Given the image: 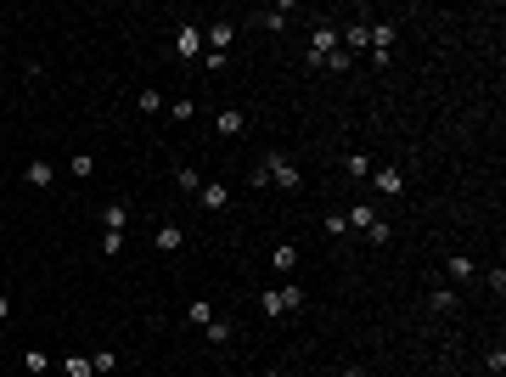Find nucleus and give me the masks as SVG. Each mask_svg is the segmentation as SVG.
Here are the masks:
<instances>
[{"label": "nucleus", "instance_id": "1", "mask_svg": "<svg viewBox=\"0 0 506 377\" xmlns=\"http://www.w3.org/2000/svg\"><path fill=\"white\" fill-rule=\"evenodd\" d=\"M270 180H276L282 192H298V180H304V175H298V163H292L287 152H270V158L253 169V186H270Z\"/></svg>", "mask_w": 506, "mask_h": 377}, {"label": "nucleus", "instance_id": "2", "mask_svg": "<svg viewBox=\"0 0 506 377\" xmlns=\"http://www.w3.org/2000/svg\"><path fill=\"white\" fill-rule=\"evenodd\" d=\"M338 51H343L338 28H332V23H315V34H309V62H315V68H326V62H332Z\"/></svg>", "mask_w": 506, "mask_h": 377}, {"label": "nucleus", "instance_id": "3", "mask_svg": "<svg viewBox=\"0 0 506 377\" xmlns=\"http://www.w3.org/2000/svg\"><path fill=\"white\" fill-rule=\"evenodd\" d=\"M298 304H304V288H265L259 310H265V315H292Z\"/></svg>", "mask_w": 506, "mask_h": 377}, {"label": "nucleus", "instance_id": "4", "mask_svg": "<svg viewBox=\"0 0 506 377\" xmlns=\"http://www.w3.org/2000/svg\"><path fill=\"white\" fill-rule=\"evenodd\" d=\"M175 51H180L186 62H203V28H192V23H180V34H175Z\"/></svg>", "mask_w": 506, "mask_h": 377}, {"label": "nucleus", "instance_id": "5", "mask_svg": "<svg viewBox=\"0 0 506 377\" xmlns=\"http://www.w3.org/2000/svg\"><path fill=\"white\" fill-rule=\"evenodd\" d=\"M338 40H343V51L355 57V51H365V45H371V28H365V23H349V28H338Z\"/></svg>", "mask_w": 506, "mask_h": 377}, {"label": "nucleus", "instance_id": "6", "mask_svg": "<svg viewBox=\"0 0 506 377\" xmlns=\"http://www.w3.org/2000/svg\"><path fill=\"white\" fill-rule=\"evenodd\" d=\"M236 40V23H214V28H203V45H214V57H225V45Z\"/></svg>", "mask_w": 506, "mask_h": 377}, {"label": "nucleus", "instance_id": "7", "mask_svg": "<svg viewBox=\"0 0 506 377\" xmlns=\"http://www.w3.org/2000/svg\"><path fill=\"white\" fill-rule=\"evenodd\" d=\"M248 130V113L242 107H219V136H242Z\"/></svg>", "mask_w": 506, "mask_h": 377}, {"label": "nucleus", "instance_id": "8", "mask_svg": "<svg viewBox=\"0 0 506 377\" xmlns=\"http://www.w3.org/2000/svg\"><path fill=\"white\" fill-rule=\"evenodd\" d=\"M377 192H383V197H400V192H405V175H400L394 163H388V169H377Z\"/></svg>", "mask_w": 506, "mask_h": 377}, {"label": "nucleus", "instance_id": "9", "mask_svg": "<svg viewBox=\"0 0 506 377\" xmlns=\"http://www.w3.org/2000/svg\"><path fill=\"white\" fill-rule=\"evenodd\" d=\"M180 242H186L180 226H158V236H152V248H158V253H180Z\"/></svg>", "mask_w": 506, "mask_h": 377}, {"label": "nucleus", "instance_id": "10", "mask_svg": "<svg viewBox=\"0 0 506 377\" xmlns=\"http://www.w3.org/2000/svg\"><path fill=\"white\" fill-rule=\"evenodd\" d=\"M343 220H349V231H371V226H377V209H371V203H355Z\"/></svg>", "mask_w": 506, "mask_h": 377}, {"label": "nucleus", "instance_id": "11", "mask_svg": "<svg viewBox=\"0 0 506 377\" xmlns=\"http://www.w3.org/2000/svg\"><path fill=\"white\" fill-rule=\"evenodd\" d=\"M197 203H203V209H209V214H219V209H225V203H231V197H225V186H214V180H209V186H203V192H197Z\"/></svg>", "mask_w": 506, "mask_h": 377}, {"label": "nucleus", "instance_id": "12", "mask_svg": "<svg viewBox=\"0 0 506 377\" xmlns=\"http://www.w3.org/2000/svg\"><path fill=\"white\" fill-rule=\"evenodd\" d=\"M270 265H276V271L287 276L292 265H298V248H292V242H276V248H270Z\"/></svg>", "mask_w": 506, "mask_h": 377}, {"label": "nucleus", "instance_id": "13", "mask_svg": "<svg viewBox=\"0 0 506 377\" xmlns=\"http://www.w3.org/2000/svg\"><path fill=\"white\" fill-rule=\"evenodd\" d=\"M343 169H349L355 180H365V175H371V152H349V163H343Z\"/></svg>", "mask_w": 506, "mask_h": 377}, {"label": "nucleus", "instance_id": "14", "mask_svg": "<svg viewBox=\"0 0 506 377\" xmlns=\"http://www.w3.org/2000/svg\"><path fill=\"white\" fill-rule=\"evenodd\" d=\"M28 186H51V163H45V158L28 163Z\"/></svg>", "mask_w": 506, "mask_h": 377}, {"label": "nucleus", "instance_id": "15", "mask_svg": "<svg viewBox=\"0 0 506 377\" xmlns=\"http://www.w3.org/2000/svg\"><path fill=\"white\" fill-rule=\"evenodd\" d=\"M124 220H130V203H107V231H124Z\"/></svg>", "mask_w": 506, "mask_h": 377}, {"label": "nucleus", "instance_id": "16", "mask_svg": "<svg viewBox=\"0 0 506 377\" xmlns=\"http://www.w3.org/2000/svg\"><path fill=\"white\" fill-rule=\"evenodd\" d=\"M186 315H192L197 327H209V321H214V304H209V299H192V310H186Z\"/></svg>", "mask_w": 506, "mask_h": 377}, {"label": "nucleus", "instance_id": "17", "mask_svg": "<svg viewBox=\"0 0 506 377\" xmlns=\"http://www.w3.org/2000/svg\"><path fill=\"white\" fill-rule=\"evenodd\" d=\"M136 107H141V113H163V96H158V90H152V84H146L141 96H136Z\"/></svg>", "mask_w": 506, "mask_h": 377}, {"label": "nucleus", "instance_id": "18", "mask_svg": "<svg viewBox=\"0 0 506 377\" xmlns=\"http://www.w3.org/2000/svg\"><path fill=\"white\" fill-rule=\"evenodd\" d=\"M253 23H259V28H282V23H287V6H276V11H259Z\"/></svg>", "mask_w": 506, "mask_h": 377}, {"label": "nucleus", "instance_id": "19", "mask_svg": "<svg viewBox=\"0 0 506 377\" xmlns=\"http://www.w3.org/2000/svg\"><path fill=\"white\" fill-rule=\"evenodd\" d=\"M203 338H209V344H231V327H225V321H209Z\"/></svg>", "mask_w": 506, "mask_h": 377}, {"label": "nucleus", "instance_id": "20", "mask_svg": "<svg viewBox=\"0 0 506 377\" xmlns=\"http://www.w3.org/2000/svg\"><path fill=\"white\" fill-rule=\"evenodd\" d=\"M175 180H180V192H203V175H197V169H180Z\"/></svg>", "mask_w": 506, "mask_h": 377}, {"label": "nucleus", "instance_id": "21", "mask_svg": "<svg viewBox=\"0 0 506 377\" xmlns=\"http://www.w3.org/2000/svg\"><path fill=\"white\" fill-rule=\"evenodd\" d=\"M101 253H124V231H101Z\"/></svg>", "mask_w": 506, "mask_h": 377}, {"label": "nucleus", "instance_id": "22", "mask_svg": "<svg viewBox=\"0 0 506 377\" xmlns=\"http://www.w3.org/2000/svg\"><path fill=\"white\" fill-rule=\"evenodd\" d=\"M450 276H456V282H467V276H473V259H467V253H456V259H450Z\"/></svg>", "mask_w": 506, "mask_h": 377}, {"label": "nucleus", "instance_id": "23", "mask_svg": "<svg viewBox=\"0 0 506 377\" xmlns=\"http://www.w3.org/2000/svg\"><path fill=\"white\" fill-rule=\"evenodd\" d=\"M68 169H73V180H90V152H73Z\"/></svg>", "mask_w": 506, "mask_h": 377}, {"label": "nucleus", "instance_id": "24", "mask_svg": "<svg viewBox=\"0 0 506 377\" xmlns=\"http://www.w3.org/2000/svg\"><path fill=\"white\" fill-rule=\"evenodd\" d=\"M434 310H456V288H439V293H434Z\"/></svg>", "mask_w": 506, "mask_h": 377}, {"label": "nucleus", "instance_id": "25", "mask_svg": "<svg viewBox=\"0 0 506 377\" xmlns=\"http://www.w3.org/2000/svg\"><path fill=\"white\" fill-rule=\"evenodd\" d=\"M62 372H68V377H90V361H79V355H73V361L62 366Z\"/></svg>", "mask_w": 506, "mask_h": 377}, {"label": "nucleus", "instance_id": "26", "mask_svg": "<svg viewBox=\"0 0 506 377\" xmlns=\"http://www.w3.org/2000/svg\"><path fill=\"white\" fill-rule=\"evenodd\" d=\"M6 315H11V299H6V293H0V321H6Z\"/></svg>", "mask_w": 506, "mask_h": 377}, {"label": "nucleus", "instance_id": "27", "mask_svg": "<svg viewBox=\"0 0 506 377\" xmlns=\"http://www.w3.org/2000/svg\"><path fill=\"white\" fill-rule=\"evenodd\" d=\"M332 377H361V372H332Z\"/></svg>", "mask_w": 506, "mask_h": 377}]
</instances>
